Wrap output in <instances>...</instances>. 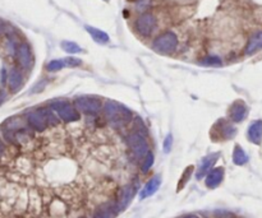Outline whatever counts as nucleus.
Listing matches in <instances>:
<instances>
[{"mask_svg":"<svg viewBox=\"0 0 262 218\" xmlns=\"http://www.w3.org/2000/svg\"><path fill=\"white\" fill-rule=\"evenodd\" d=\"M104 115L110 125L114 128L128 125L133 119L132 111L123 105L118 104L116 101H106L105 102Z\"/></svg>","mask_w":262,"mask_h":218,"instance_id":"obj_1","label":"nucleus"},{"mask_svg":"<svg viewBox=\"0 0 262 218\" xmlns=\"http://www.w3.org/2000/svg\"><path fill=\"white\" fill-rule=\"evenodd\" d=\"M27 123L34 130L41 133L48 128L50 124H57L55 112L50 109H39L36 111H31L27 115Z\"/></svg>","mask_w":262,"mask_h":218,"instance_id":"obj_2","label":"nucleus"},{"mask_svg":"<svg viewBox=\"0 0 262 218\" xmlns=\"http://www.w3.org/2000/svg\"><path fill=\"white\" fill-rule=\"evenodd\" d=\"M178 48V37L174 32H164L156 37L153 42V49L159 54L169 55L173 54Z\"/></svg>","mask_w":262,"mask_h":218,"instance_id":"obj_3","label":"nucleus"},{"mask_svg":"<svg viewBox=\"0 0 262 218\" xmlns=\"http://www.w3.org/2000/svg\"><path fill=\"white\" fill-rule=\"evenodd\" d=\"M50 107L58 115V118L64 123H74V121H78L79 118H81L79 111L76 109V106L71 105L67 101L53 102Z\"/></svg>","mask_w":262,"mask_h":218,"instance_id":"obj_4","label":"nucleus"},{"mask_svg":"<svg viewBox=\"0 0 262 218\" xmlns=\"http://www.w3.org/2000/svg\"><path fill=\"white\" fill-rule=\"evenodd\" d=\"M74 106L82 114H87V115H95L97 112L101 111V100L96 97H78L74 101Z\"/></svg>","mask_w":262,"mask_h":218,"instance_id":"obj_5","label":"nucleus"},{"mask_svg":"<svg viewBox=\"0 0 262 218\" xmlns=\"http://www.w3.org/2000/svg\"><path fill=\"white\" fill-rule=\"evenodd\" d=\"M136 31L139 32L141 36L149 37L154 34L156 28V18L153 13L141 14L135 23Z\"/></svg>","mask_w":262,"mask_h":218,"instance_id":"obj_6","label":"nucleus"},{"mask_svg":"<svg viewBox=\"0 0 262 218\" xmlns=\"http://www.w3.org/2000/svg\"><path fill=\"white\" fill-rule=\"evenodd\" d=\"M128 143H129L130 149H132L136 158H145L146 154L150 152L146 139H145L144 135L139 134V133H132L128 138Z\"/></svg>","mask_w":262,"mask_h":218,"instance_id":"obj_7","label":"nucleus"},{"mask_svg":"<svg viewBox=\"0 0 262 218\" xmlns=\"http://www.w3.org/2000/svg\"><path fill=\"white\" fill-rule=\"evenodd\" d=\"M119 212L116 201H105L93 210L92 218H114Z\"/></svg>","mask_w":262,"mask_h":218,"instance_id":"obj_8","label":"nucleus"},{"mask_svg":"<svg viewBox=\"0 0 262 218\" xmlns=\"http://www.w3.org/2000/svg\"><path fill=\"white\" fill-rule=\"evenodd\" d=\"M17 60L20 63L21 67L23 69H30L32 67V63H34V59H32V53H31V48H30L29 44L26 42H22L21 45L17 46Z\"/></svg>","mask_w":262,"mask_h":218,"instance_id":"obj_9","label":"nucleus"},{"mask_svg":"<svg viewBox=\"0 0 262 218\" xmlns=\"http://www.w3.org/2000/svg\"><path fill=\"white\" fill-rule=\"evenodd\" d=\"M136 191H137V189H136V185L133 184H127L124 185L123 187H121L120 193H119V196H118V200H116V204H118L119 207V210H124L125 208L129 205V203L132 201L133 196H135Z\"/></svg>","mask_w":262,"mask_h":218,"instance_id":"obj_10","label":"nucleus"},{"mask_svg":"<svg viewBox=\"0 0 262 218\" xmlns=\"http://www.w3.org/2000/svg\"><path fill=\"white\" fill-rule=\"evenodd\" d=\"M224 173H225V171H224L223 167L212 168V170L206 175L205 185L209 187V189H215V187H217L221 184V181H223Z\"/></svg>","mask_w":262,"mask_h":218,"instance_id":"obj_11","label":"nucleus"},{"mask_svg":"<svg viewBox=\"0 0 262 218\" xmlns=\"http://www.w3.org/2000/svg\"><path fill=\"white\" fill-rule=\"evenodd\" d=\"M217 158H219V153H211L209 154V156H206L205 158L202 159L200 167H198L197 173H196V177L200 180L202 179L203 176H206V175L212 170L214 165L216 163Z\"/></svg>","mask_w":262,"mask_h":218,"instance_id":"obj_12","label":"nucleus"},{"mask_svg":"<svg viewBox=\"0 0 262 218\" xmlns=\"http://www.w3.org/2000/svg\"><path fill=\"white\" fill-rule=\"evenodd\" d=\"M160 185H161V179L159 175L151 177V179L147 181V184L144 186V189L141 190V193H140V199L142 200V199H146V198H149V196L154 195V194L159 190Z\"/></svg>","mask_w":262,"mask_h":218,"instance_id":"obj_13","label":"nucleus"},{"mask_svg":"<svg viewBox=\"0 0 262 218\" xmlns=\"http://www.w3.org/2000/svg\"><path fill=\"white\" fill-rule=\"evenodd\" d=\"M248 115V109L242 101H237L234 102L233 106L230 109V118L234 123H240L244 120Z\"/></svg>","mask_w":262,"mask_h":218,"instance_id":"obj_14","label":"nucleus"},{"mask_svg":"<svg viewBox=\"0 0 262 218\" xmlns=\"http://www.w3.org/2000/svg\"><path fill=\"white\" fill-rule=\"evenodd\" d=\"M8 86L12 92H17L23 86V76L18 69L13 68L8 74Z\"/></svg>","mask_w":262,"mask_h":218,"instance_id":"obj_15","label":"nucleus"},{"mask_svg":"<svg viewBox=\"0 0 262 218\" xmlns=\"http://www.w3.org/2000/svg\"><path fill=\"white\" fill-rule=\"evenodd\" d=\"M262 49V31L256 32L251 36V39L248 40V44L245 46V55H253L257 51H259Z\"/></svg>","mask_w":262,"mask_h":218,"instance_id":"obj_16","label":"nucleus"},{"mask_svg":"<svg viewBox=\"0 0 262 218\" xmlns=\"http://www.w3.org/2000/svg\"><path fill=\"white\" fill-rule=\"evenodd\" d=\"M248 139L251 140L253 144H261L262 140V120H256L248 128Z\"/></svg>","mask_w":262,"mask_h":218,"instance_id":"obj_17","label":"nucleus"},{"mask_svg":"<svg viewBox=\"0 0 262 218\" xmlns=\"http://www.w3.org/2000/svg\"><path fill=\"white\" fill-rule=\"evenodd\" d=\"M86 31L88 32L91 37L93 39V41L100 44V45H105L109 42V35L106 34L105 31H101L99 28H95V27H91V26H86Z\"/></svg>","mask_w":262,"mask_h":218,"instance_id":"obj_18","label":"nucleus"},{"mask_svg":"<svg viewBox=\"0 0 262 218\" xmlns=\"http://www.w3.org/2000/svg\"><path fill=\"white\" fill-rule=\"evenodd\" d=\"M233 162L237 166H243L248 162V156L244 149L239 145H235L233 151Z\"/></svg>","mask_w":262,"mask_h":218,"instance_id":"obj_19","label":"nucleus"},{"mask_svg":"<svg viewBox=\"0 0 262 218\" xmlns=\"http://www.w3.org/2000/svg\"><path fill=\"white\" fill-rule=\"evenodd\" d=\"M60 46H62V49L65 51V53L71 54V55H73V54L82 53L81 46H78L76 42H73V41H63L62 45Z\"/></svg>","mask_w":262,"mask_h":218,"instance_id":"obj_20","label":"nucleus"},{"mask_svg":"<svg viewBox=\"0 0 262 218\" xmlns=\"http://www.w3.org/2000/svg\"><path fill=\"white\" fill-rule=\"evenodd\" d=\"M235 132H237V130H235V128H234L233 125H230V124H228L224 121V125L221 126V130H220V133H221V135H223L225 139H231V138L235 135Z\"/></svg>","mask_w":262,"mask_h":218,"instance_id":"obj_21","label":"nucleus"},{"mask_svg":"<svg viewBox=\"0 0 262 218\" xmlns=\"http://www.w3.org/2000/svg\"><path fill=\"white\" fill-rule=\"evenodd\" d=\"M201 64L205 65V67H220L223 63H221V59H220L219 56L210 55V56H206L205 59H202Z\"/></svg>","mask_w":262,"mask_h":218,"instance_id":"obj_22","label":"nucleus"},{"mask_svg":"<svg viewBox=\"0 0 262 218\" xmlns=\"http://www.w3.org/2000/svg\"><path fill=\"white\" fill-rule=\"evenodd\" d=\"M154 159H155V157H154V153H153V152H149V153L146 154V157L144 158V162H142V165H141L142 172H147L150 168L153 167Z\"/></svg>","mask_w":262,"mask_h":218,"instance_id":"obj_23","label":"nucleus"},{"mask_svg":"<svg viewBox=\"0 0 262 218\" xmlns=\"http://www.w3.org/2000/svg\"><path fill=\"white\" fill-rule=\"evenodd\" d=\"M64 67H65L64 59L63 60L57 59V60H51V62L46 65V69H48L49 72H58V70L63 69Z\"/></svg>","mask_w":262,"mask_h":218,"instance_id":"obj_24","label":"nucleus"},{"mask_svg":"<svg viewBox=\"0 0 262 218\" xmlns=\"http://www.w3.org/2000/svg\"><path fill=\"white\" fill-rule=\"evenodd\" d=\"M192 172H193V166H189V167L186 168V171H184V173H183V176H182L181 181H179V185H178V190H181L182 187L187 184L188 179L191 177Z\"/></svg>","mask_w":262,"mask_h":218,"instance_id":"obj_25","label":"nucleus"},{"mask_svg":"<svg viewBox=\"0 0 262 218\" xmlns=\"http://www.w3.org/2000/svg\"><path fill=\"white\" fill-rule=\"evenodd\" d=\"M172 148H173V135L168 134L167 138H165V140H164V143H163V149L165 153H169V152L172 151Z\"/></svg>","mask_w":262,"mask_h":218,"instance_id":"obj_26","label":"nucleus"},{"mask_svg":"<svg viewBox=\"0 0 262 218\" xmlns=\"http://www.w3.org/2000/svg\"><path fill=\"white\" fill-rule=\"evenodd\" d=\"M64 63H65V67H71V68H74V67H79V65L82 64V60L81 59H77V58H67V59H64Z\"/></svg>","mask_w":262,"mask_h":218,"instance_id":"obj_27","label":"nucleus"},{"mask_svg":"<svg viewBox=\"0 0 262 218\" xmlns=\"http://www.w3.org/2000/svg\"><path fill=\"white\" fill-rule=\"evenodd\" d=\"M7 31V25L3 20H0V36L6 34Z\"/></svg>","mask_w":262,"mask_h":218,"instance_id":"obj_28","label":"nucleus"},{"mask_svg":"<svg viewBox=\"0 0 262 218\" xmlns=\"http://www.w3.org/2000/svg\"><path fill=\"white\" fill-rule=\"evenodd\" d=\"M45 84H46L45 81L41 82V84H40V83L37 84V86L34 88V92H40V91H43V90H44V87H45Z\"/></svg>","mask_w":262,"mask_h":218,"instance_id":"obj_29","label":"nucleus"},{"mask_svg":"<svg viewBox=\"0 0 262 218\" xmlns=\"http://www.w3.org/2000/svg\"><path fill=\"white\" fill-rule=\"evenodd\" d=\"M4 153H6V145H4L3 140L0 139V158L4 156Z\"/></svg>","mask_w":262,"mask_h":218,"instance_id":"obj_30","label":"nucleus"},{"mask_svg":"<svg viewBox=\"0 0 262 218\" xmlns=\"http://www.w3.org/2000/svg\"><path fill=\"white\" fill-rule=\"evenodd\" d=\"M181 218H200L197 214H188V215H184V217H181Z\"/></svg>","mask_w":262,"mask_h":218,"instance_id":"obj_31","label":"nucleus"},{"mask_svg":"<svg viewBox=\"0 0 262 218\" xmlns=\"http://www.w3.org/2000/svg\"><path fill=\"white\" fill-rule=\"evenodd\" d=\"M128 2H135V0H128Z\"/></svg>","mask_w":262,"mask_h":218,"instance_id":"obj_32","label":"nucleus"},{"mask_svg":"<svg viewBox=\"0 0 262 218\" xmlns=\"http://www.w3.org/2000/svg\"><path fill=\"white\" fill-rule=\"evenodd\" d=\"M105 2H109V0H105Z\"/></svg>","mask_w":262,"mask_h":218,"instance_id":"obj_33","label":"nucleus"},{"mask_svg":"<svg viewBox=\"0 0 262 218\" xmlns=\"http://www.w3.org/2000/svg\"><path fill=\"white\" fill-rule=\"evenodd\" d=\"M79 218H85V217H79Z\"/></svg>","mask_w":262,"mask_h":218,"instance_id":"obj_34","label":"nucleus"}]
</instances>
